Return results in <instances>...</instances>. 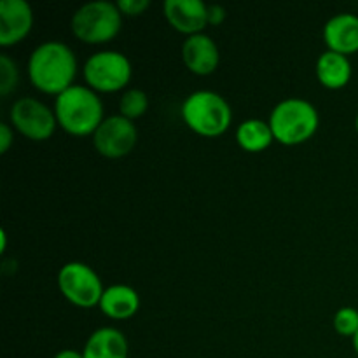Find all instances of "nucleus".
Listing matches in <instances>:
<instances>
[{"label": "nucleus", "instance_id": "nucleus-23", "mask_svg": "<svg viewBox=\"0 0 358 358\" xmlns=\"http://www.w3.org/2000/svg\"><path fill=\"white\" fill-rule=\"evenodd\" d=\"M226 9L219 3H212L208 6V24H213V27H219L220 23H224L226 20Z\"/></svg>", "mask_w": 358, "mask_h": 358}, {"label": "nucleus", "instance_id": "nucleus-16", "mask_svg": "<svg viewBox=\"0 0 358 358\" xmlns=\"http://www.w3.org/2000/svg\"><path fill=\"white\" fill-rule=\"evenodd\" d=\"M318 83L327 90H341L352 79V62L348 56L334 51H325L318 56L317 66Z\"/></svg>", "mask_w": 358, "mask_h": 358}, {"label": "nucleus", "instance_id": "nucleus-8", "mask_svg": "<svg viewBox=\"0 0 358 358\" xmlns=\"http://www.w3.org/2000/svg\"><path fill=\"white\" fill-rule=\"evenodd\" d=\"M9 119L16 131L34 142L49 140L58 126L55 108H49L41 100L30 96L14 101L9 112Z\"/></svg>", "mask_w": 358, "mask_h": 358}, {"label": "nucleus", "instance_id": "nucleus-19", "mask_svg": "<svg viewBox=\"0 0 358 358\" xmlns=\"http://www.w3.org/2000/svg\"><path fill=\"white\" fill-rule=\"evenodd\" d=\"M20 83V70L9 55H0V94L9 96Z\"/></svg>", "mask_w": 358, "mask_h": 358}, {"label": "nucleus", "instance_id": "nucleus-7", "mask_svg": "<svg viewBox=\"0 0 358 358\" xmlns=\"http://www.w3.org/2000/svg\"><path fill=\"white\" fill-rule=\"evenodd\" d=\"M58 287L69 303L77 308H94L100 304L105 289L100 276L84 262H66L58 273Z\"/></svg>", "mask_w": 358, "mask_h": 358}, {"label": "nucleus", "instance_id": "nucleus-12", "mask_svg": "<svg viewBox=\"0 0 358 358\" xmlns=\"http://www.w3.org/2000/svg\"><path fill=\"white\" fill-rule=\"evenodd\" d=\"M182 62L196 76H210L219 66V48L210 35H191L182 44Z\"/></svg>", "mask_w": 358, "mask_h": 358}, {"label": "nucleus", "instance_id": "nucleus-26", "mask_svg": "<svg viewBox=\"0 0 358 358\" xmlns=\"http://www.w3.org/2000/svg\"><path fill=\"white\" fill-rule=\"evenodd\" d=\"M355 128H357V133H358V114H357V119H355Z\"/></svg>", "mask_w": 358, "mask_h": 358}, {"label": "nucleus", "instance_id": "nucleus-10", "mask_svg": "<svg viewBox=\"0 0 358 358\" xmlns=\"http://www.w3.org/2000/svg\"><path fill=\"white\" fill-rule=\"evenodd\" d=\"M34 27V10L24 0L0 2V45L10 48L28 37Z\"/></svg>", "mask_w": 358, "mask_h": 358}, {"label": "nucleus", "instance_id": "nucleus-1", "mask_svg": "<svg viewBox=\"0 0 358 358\" xmlns=\"http://www.w3.org/2000/svg\"><path fill=\"white\" fill-rule=\"evenodd\" d=\"M77 76V58L72 49L59 41L42 42L28 59V77L35 90L58 96Z\"/></svg>", "mask_w": 358, "mask_h": 358}, {"label": "nucleus", "instance_id": "nucleus-9", "mask_svg": "<svg viewBox=\"0 0 358 358\" xmlns=\"http://www.w3.org/2000/svg\"><path fill=\"white\" fill-rule=\"evenodd\" d=\"M138 129L135 122L121 114L105 117L93 135V145L107 159H121L136 145Z\"/></svg>", "mask_w": 358, "mask_h": 358}, {"label": "nucleus", "instance_id": "nucleus-18", "mask_svg": "<svg viewBox=\"0 0 358 358\" xmlns=\"http://www.w3.org/2000/svg\"><path fill=\"white\" fill-rule=\"evenodd\" d=\"M147 108H149V96L145 94V91L136 90V87L126 90L119 100V114L129 121L142 117Z\"/></svg>", "mask_w": 358, "mask_h": 358}, {"label": "nucleus", "instance_id": "nucleus-14", "mask_svg": "<svg viewBox=\"0 0 358 358\" xmlns=\"http://www.w3.org/2000/svg\"><path fill=\"white\" fill-rule=\"evenodd\" d=\"M128 339L115 327L96 329L83 350L84 358H128Z\"/></svg>", "mask_w": 358, "mask_h": 358}, {"label": "nucleus", "instance_id": "nucleus-2", "mask_svg": "<svg viewBox=\"0 0 358 358\" xmlns=\"http://www.w3.org/2000/svg\"><path fill=\"white\" fill-rule=\"evenodd\" d=\"M55 114L59 128L73 136H93L105 119L96 91L80 84H73L56 96Z\"/></svg>", "mask_w": 358, "mask_h": 358}, {"label": "nucleus", "instance_id": "nucleus-6", "mask_svg": "<svg viewBox=\"0 0 358 358\" xmlns=\"http://www.w3.org/2000/svg\"><path fill=\"white\" fill-rule=\"evenodd\" d=\"M131 62L121 51L105 49L91 55L84 63V80L96 93H115L131 80Z\"/></svg>", "mask_w": 358, "mask_h": 358}, {"label": "nucleus", "instance_id": "nucleus-4", "mask_svg": "<svg viewBox=\"0 0 358 358\" xmlns=\"http://www.w3.org/2000/svg\"><path fill=\"white\" fill-rule=\"evenodd\" d=\"M182 119L191 131L201 136H220L229 129L233 110L222 94L199 90L189 94L182 103Z\"/></svg>", "mask_w": 358, "mask_h": 358}, {"label": "nucleus", "instance_id": "nucleus-15", "mask_svg": "<svg viewBox=\"0 0 358 358\" xmlns=\"http://www.w3.org/2000/svg\"><path fill=\"white\" fill-rule=\"evenodd\" d=\"M98 306L112 320H128L140 310V296L133 287L117 283L105 289Z\"/></svg>", "mask_w": 358, "mask_h": 358}, {"label": "nucleus", "instance_id": "nucleus-21", "mask_svg": "<svg viewBox=\"0 0 358 358\" xmlns=\"http://www.w3.org/2000/svg\"><path fill=\"white\" fill-rule=\"evenodd\" d=\"M149 0H119L117 7L122 16H140L149 9Z\"/></svg>", "mask_w": 358, "mask_h": 358}, {"label": "nucleus", "instance_id": "nucleus-17", "mask_svg": "<svg viewBox=\"0 0 358 358\" xmlns=\"http://www.w3.org/2000/svg\"><path fill=\"white\" fill-rule=\"evenodd\" d=\"M236 142L247 152H262L275 142L269 122L262 119H247L236 129Z\"/></svg>", "mask_w": 358, "mask_h": 358}, {"label": "nucleus", "instance_id": "nucleus-20", "mask_svg": "<svg viewBox=\"0 0 358 358\" xmlns=\"http://www.w3.org/2000/svg\"><path fill=\"white\" fill-rule=\"evenodd\" d=\"M334 329L343 338H355L358 332V311L355 308H341L334 315Z\"/></svg>", "mask_w": 358, "mask_h": 358}, {"label": "nucleus", "instance_id": "nucleus-22", "mask_svg": "<svg viewBox=\"0 0 358 358\" xmlns=\"http://www.w3.org/2000/svg\"><path fill=\"white\" fill-rule=\"evenodd\" d=\"M14 142V135H13V129H10L9 124L2 122L0 124V152L6 154L7 150L10 149Z\"/></svg>", "mask_w": 358, "mask_h": 358}, {"label": "nucleus", "instance_id": "nucleus-25", "mask_svg": "<svg viewBox=\"0 0 358 358\" xmlns=\"http://www.w3.org/2000/svg\"><path fill=\"white\" fill-rule=\"evenodd\" d=\"M353 348H355V352L358 355V332L355 334V338H353Z\"/></svg>", "mask_w": 358, "mask_h": 358}, {"label": "nucleus", "instance_id": "nucleus-5", "mask_svg": "<svg viewBox=\"0 0 358 358\" xmlns=\"http://www.w3.org/2000/svg\"><path fill=\"white\" fill-rule=\"evenodd\" d=\"M73 35L90 45L105 44L117 37L122 27V13L117 3L94 0L80 6L70 21Z\"/></svg>", "mask_w": 358, "mask_h": 358}, {"label": "nucleus", "instance_id": "nucleus-11", "mask_svg": "<svg viewBox=\"0 0 358 358\" xmlns=\"http://www.w3.org/2000/svg\"><path fill=\"white\" fill-rule=\"evenodd\" d=\"M163 14L178 34L187 37L203 34L208 24V6L203 0H164Z\"/></svg>", "mask_w": 358, "mask_h": 358}, {"label": "nucleus", "instance_id": "nucleus-13", "mask_svg": "<svg viewBox=\"0 0 358 358\" xmlns=\"http://www.w3.org/2000/svg\"><path fill=\"white\" fill-rule=\"evenodd\" d=\"M324 41L329 51L353 55L358 51V14L341 13L332 16L324 27Z\"/></svg>", "mask_w": 358, "mask_h": 358}, {"label": "nucleus", "instance_id": "nucleus-3", "mask_svg": "<svg viewBox=\"0 0 358 358\" xmlns=\"http://www.w3.org/2000/svg\"><path fill=\"white\" fill-rule=\"evenodd\" d=\"M269 126L276 142L283 145H301L317 133L320 115L315 105L304 98H285L275 105Z\"/></svg>", "mask_w": 358, "mask_h": 358}, {"label": "nucleus", "instance_id": "nucleus-24", "mask_svg": "<svg viewBox=\"0 0 358 358\" xmlns=\"http://www.w3.org/2000/svg\"><path fill=\"white\" fill-rule=\"evenodd\" d=\"M55 358H84L83 352H77V350H62L59 353H56Z\"/></svg>", "mask_w": 358, "mask_h": 358}]
</instances>
